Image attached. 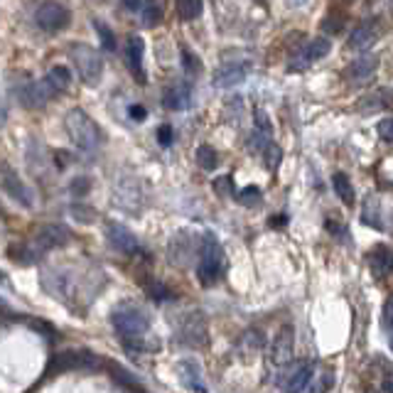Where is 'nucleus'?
<instances>
[{"instance_id":"1","label":"nucleus","mask_w":393,"mask_h":393,"mask_svg":"<svg viewBox=\"0 0 393 393\" xmlns=\"http://www.w3.org/2000/svg\"><path fill=\"white\" fill-rule=\"evenodd\" d=\"M111 322L128 349H141L143 334L148 332V317L141 308H136V305H121V308H116L111 313Z\"/></svg>"},{"instance_id":"2","label":"nucleus","mask_w":393,"mask_h":393,"mask_svg":"<svg viewBox=\"0 0 393 393\" xmlns=\"http://www.w3.org/2000/svg\"><path fill=\"white\" fill-rule=\"evenodd\" d=\"M66 133H69L71 143L79 148L81 152H94L96 148L101 145V131L94 123V118L89 113H84L81 108H71L66 113Z\"/></svg>"},{"instance_id":"3","label":"nucleus","mask_w":393,"mask_h":393,"mask_svg":"<svg viewBox=\"0 0 393 393\" xmlns=\"http://www.w3.org/2000/svg\"><path fill=\"white\" fill-rule=\"evenodd\" d=\"M69 59H71V64L76 66V71H79V76L86 81V84L94 86V84L101 81L103 62H101V57H99V52H96L94 47L76 42V45H71V50H69Z\"/></svg>"},{"instance_id":"4","label":"nucleus","mask_w":393,"mask_h":393,"mask_svg":"<svg viewBox=\"0 0 393 393\" xmlns=\"http://www.w3.org/2000/svg\"><path fill=\"white\" fill-rule=\"evenodd\" d=\"M224 268V253L219 248V243L212 236H207V241L199 248V268H196V278L204 285H214L222 278Z\"/></svg>"},{"instance_id":"5","label":"nucleus","mask_w":393,"mask_h":393,"mask_svg":"<svg viewBox=\"0 0 393 393\" xmlns=\"http://www.w3.org/2000/svg\"><path fill=\"white\" fill-rule=\"evenodd\" d=\"M35 20H37V25H40V30L59 32V30H66V27H69L71 13L64 3H59V0H47V3H42V6L37 8Z\"/></svg>"},{"instance_id":"6","label":"nucleus","mask_w":393,"mask_h":393,"mask_svg":"<svg viewBox=\"0 0 393 393\" xmlns=\"http://www.w3.org/2000/svg\"><path fill=\"white\" fill-rule=\"evenodd\" d=\"M113 202H116L121 209H126V212H131V214L141 212V207H143L141 182H138L136 177H121L118 185H116V190H113Z\"/></svg>"},{"instance_id":"7","label":"nucleus","mask_w":393,"mask_h":393,"mask_svg":"<svg viewBox=\"0 0 393 393\" xmlns=\"http://www.w3.org/2000/svg\"><path fill=\"white\" fill-rule=\"evenodd\" d=\"M292 354H295V332L292 327H283L280 332L273 337L271 344V359L276 366L285 369L292 362Z\"/></svg>"},{"instance_id":"8","label":"nucleus","mask_w":393,"mask_h":393,"mask_svg":"<svg viewBox=\"0 0 393 393\" xmlns=\"http://www.w3.org/2000/svg\"><path fill=\"white\" fill-rule=\"evenodd\" d=\"M180 342L187 347H202L207 342V324L199 313H190L180 324Z\"/></svg>"},{"instance_id":"9","label":"nucleus","mask_w":393,"mask_h":393,"mask_svg":"<svg viewBox=\"0 0 393 393\" xmlns=\"http://www.w3.org/2000/svg\"><path fill=\"white\" fill-rule=\"evenodd\" d=\"M57 91L52 89V84L47 79L42 81H30V84H25L20 91H17V96H20V101L25 103L27 108H42L45 103H50V99L55 96Z\"/></svg>"},{"instance_id":"10","label":"nucleus","mask_w":393,"mask_h":393,"mask_svg":"<svg viewBox=\"0 0 393 393\" xmlns=\"http://www.w3.org/2000/svg\"><path fill=\"white\" fill-rule=\"evenodd\" d=\"M106 238L111 241V246L116 248V251L128 253V256H133V253L141 251V243H138V238L133 236V234L128 231L123 224L108 222L106 224Z\"/></svg>"},{"instance_id":"11","label":"nucleus","mask_w":393,"mask_h":393,"mask_svg":"<svg viewBox=\"0 0 393 393\" xmlns=\"http://www.w3.org/2000/svg\"><path fill=\"white\" fill-rule=\"evenodd\" d=\"M66 241H69V231H66L64 227H59V224H50V227H42L40 231H37L35 243H32V246H35L42 256V253L52 251V248L64 246Z\"/></svg>"},{"instance_id":"12","label":"nucleus","mask_w":393,"mask_h":393,"mask_svg":"<svg viewBox=\"0 0 393 393\" xmlns=\"http://www.w3.org/2000/svg\"><path fill=\"white\" fill-rule=\"evenodd\" d=\"M96 359L86 352H62L50 362V373H62V371H74V369H86L94 366Z\"/></svg>"},{"instance_id":"13","label":"nucleus","mask_w":393,"mask_h":393,"mask_svg":"<svg viewBox=\"0 0 393 393\" xmlns=\"http://www.w3.org/2000/svg\"><path fill=\"white\" fill-rule=\"evenodd\" d=\"M162 103H165L170 111H182V108H187L192 103L190 84H185V81L170 84L165 91H162Z\"/></svg>"},{"instance_id":"14","label":"nucleus","mask_w":393,"mask_h":393,"mask_svg":"<svg viewBox=\"0 0 393 393\" xmlns=\"http://www.w3.org/2000/svg\"><path fill=\"white\" fill-rule=\"evenodd\" d=\"M378 22L376 20H366V22H362V25L357 27V30L349 35V47L352 50H359V52H364V50H369V47L373 45V42L378 40Z\"/></svg>"},{"instance_id":"15","label":"nucleus","mask_w":393,"mask_h":393,"mask_svg":"<svg viewBox=\"0 0 393 393\" xmlns=\"http://www.w3.org/2000/svg\"><path fill=\"white\" fill-rule=\"evenodd\" d=\"M246 79V64L241 62H234V64H222L214 71V86L219 89H229V86H236Z\"/></svg>"},{"instance_id":"16","label":"nucleus","mask_w":393,"mask_h":393,"mask_svg":"<svg viewBox=\"0 0 393 393\" xmlns=\"http://www.w3.org/2000/svg\"><path fill=\"white\" fill-rule=\"evenodd\" d=\"M313 362H300L298 366L292 369L290 376H287L285 386H283V393H300L308 388L310 378H313Z\"/></svg>"},{"instance_id":"17","label":"nucleus","mask_w":393,"mask_h":393,"mask_svg":"<svg viewBox=\"0 0 393 393\" xmlns=\"http://www.w3.org/2000/svg\"><path fill=\"white\" fill-rule=\"evenodd\" d=\"M196 251V243H194V236L192 234H177L175 241H172L170 246V256L175 263H180V266H187V263L192 261V256H194Z\"/></svg>"},{"instance_id":"18","label":"nucleus","mask_w":393,"mask_h":393,"mask_svg":"<svg viewBox=\"0 0 393 393\" xmlns=\"http://www.w3.org/2000/svg\"><path fill=\"white\" fill-rule=\"evenodd\" d=\"M3 187H6L8 194H10L15 202H20L22 207H32V196H30V192H27V187L22 185L20 177L13 170H8V167L3 170Z\"/></svg>"},{"instance_id":"19","label":"nucleus","mask_w":393,"mask_h":393,"mask_svg":"<svg viewBox=\"0 0 393 393\" xmlns=\"http://www.w3.org/2000/svg\"><path fill=\"white\" fill-rule=\"evenodd\" d=\"M376 64H378L376 57H359V59H354L352 64L344 69V76H347L349 81H366L373 76Z\"/></svg>"},{"instance_id":"20","label":"nucleus","mask_w":393,"mask_h":393,"mask_svg":"<svg viewBox=\"0 0 393 393\" xmlns=\"http://www.w3.org/2000/svg\"><path fill=\"white\" fill-rule=\"evenodd\" d=\"M329 50H332L329 40H324V37H317V40H313V42H308V45H305L303 55H300L298 59H292V64L298 66V62H303V66H308L310 62L324 59V57L329 55Z\"/></svg>"},{"instance_id":"21","label":"nucleus","mask_w":393,"mask_h":393,"mask_svg":"<svg viewBox=\"0 0 393 393\" xmlns=\"http://www.w3.org/2000/svg\"><path fill=\"white\" fill-rule=\"evenodd\" d=\"M126 59L128 66H131L133 76L138 81H145V71H143V40L141 37H131L126 47Z\"/></svg>"},{"instance_id":"22","label":"nucleus","mask_w":393,"mask_h":393,"mask_svg":"<svg viewBox=\"0 0 393 393\" xmlns=\"http://www.w3.org/2000/svg\"><path fill=\"white\" fill-rule=\"evenodd\" d=\"M369 261H371V268L376 276L383 278L393 273V251L388 246H376L369 256Z\"/></svg>"},{"instance_id":"23","label":"nucleus","mask_w":393,"mask_h":393,"mask_svg":"<svg viewBox=\"0 0 393 393\" xmlns=\"http://www.w3.org/2000/svg\"><path fill=\"white\" fill-rule=\"evenodd\" d=\"M393 103V89H378L373 94L364 96L359 101V108L362 111H378V108H388Z\"/></svg>"},{"instance_id":"24","label":"nucleus","mask_w":393,"mask_h":393,"mask_svg":"<svg viewBox=\"0 0 393 393\" xmlns=\"http://www.w3.org/2000/svg\"><path fill=\"white\" fill-rule=\"evenodd\" d=\"M332 185H334V192H337L339 199H342L347 207H352L354 204V187H352V182H349V177L344 175V172H337V175L332 177Z\"/></svg>"},{"instance_id":"25","label":"nucleus","mask_w":393,"mask_h":393,"mask_svg":"<svg viewBox=\"0 0 393 393\" xmlns=\"http://www.w3.org/2000/svg\"><path fill=\"white\" fill-rule=\"evenodd\" d=\"M45 79L50 81L52 89H55L57 94L66 91V89H69V84H71V74H69V69H66V66H52L50 74H47Z\"/></svg>"},{"instance_id":"26","label":"nucleus","mask_w":393,"mask_h":393,"mask_svg":"<svg viewBox=\"0 0 393 393\" xmlns=\"http://www.w3.org/2000/svg\"><path fill=\"white\" fill-rule=\"evenodd\" d=\"M175 6H177V15L187 22L196 20V17L202 15V0H175Z\"/></svg>"},{"instance_id":"27","label":"nucleus","mask_w":393,"mask_h":393,"mask_svg":"<svg viewBox=\"0 0 393 393\" xmlns=\"http://www.w3.org/2000/svg\"><path fill=\"white\" fill-rule=\"evenodd\" d=\"M362 219L369 224V227L381 229V209H378V202H376V199H373V196H369L366 202H364Z\"/></svg>"},{"instance_id":"28","label":"nucleus","mask_w":393,"mask_h":393,"mask_svg":"<svg viewBox=\"0 0 393 393\" xmlns=\"http://www.w3.org/2000/svg\"><path fill=\"white\" fill-rule=\"evenodd\" d=\"M141 17L145 27H155L162 20V8L157 6L155 0H145V6L141 8Z\"/></svg>"},{"instance_id":"29","label":"nucleus","mask_w":393,"mask_h":393,"mask_svg":"<svg viewBox=\"0 0 393 393\" xmlns=\"http://www.w3.org/2000/svg\"><path fill=\"white\" fill-rule=\"evenodd\" d=\"M196 162L202 165V170H217L219 165V155L212 145H202L196 150Z\"/></svg>"},{"instance_id":"30","label":"nucleus","mask_w":393,"mask_h":393,"mask_svg":"<svg viewBox=\"0 0 393 393\" xmlns=\"http://www.w3.org/2000/svg\"><path fill=\"white\" fill-rule=\"evenodd\" d=\"M334 383V376L332 371H322L315 381L308 383V393H329V388H332Z\"/></svg>"},{"instance_id":"31","label":"nucleus","mask_w":393,"mask_h":393,"mask_svg":"<svg viewBox=\"0 0 393 393\" xmlns=\"http://www.w3.org/2000/svg\"><path fill=\"white\" fill-rule=\"evenodd\" d=\"M94 27H96V35H99V40H101L103 50H108V52L116 50V35L108 30L106 22H94Z\"/></svg>"},{"instance_id":"32","label":"nucleus","mask_w":393,"mask_h":393,"mask_svg":"<svg viewBox=\"0 0 393 393\" xmlns=\"http://www.w3.org/2000/svg\"><path fill=\"white\" fill-rule=\"evenodd\" d=\"M182 371H185V376L190 378L192 388H202V378H199V371H196V364L194 362H185V364H182Z\"/></svg>"},{"instance_id":"33","label":"nucleus","mask_w":393,"mask_h":393,"mask_svg":"<svg viewBox=\"0 0 393 393\" xmlns=\"http://www.w3.org/2000/svg\"><path fill=\"white\" fill-rule=\"evenodd\" d=\"M238 199H241V204H246V207H253V204L261 202V190H258V187H246V190L238 194Z\"/></svg>"},{"instance_id":"34","label":"nucleus","mask_w":393,"mask_h":393,"mask_svg":"<svg viewBox=\"0 0 393 393\" xmlns=\"http://www.w3.org/2000/svg\"><path fill=\"white\" fill-rule=\"evenodd\" d=\"M376 133H378V138H381V141L393 143V118H383V121H378Z\"/></svg>"},{"instance_id":"35","label":"nucleus","mask_w":393,"mask_h":393,"mask_svg":"<svg viewBox=\"0 0 393 393\" xmlns=\"http://www.w3.org/2000/svg\"><path fill=\"white\" fill-rule=\"evenodd\" d=\"M383 324H386L388 334L393 332V295L383 303Z\"/></svg>"},{"instance_id":"36","label":"nucleus","mask_w":393,"mask_h":393,"mask_svg":"<svg viewBox=\"0 0 393 393\" xmlns=\"http://www.w3.org/2000/svg\"><path fill=\"white\" fill-rule=\"evenodd\" d=\"M89 187H91V182L86 180V177H76V180L71 182V192H74L76 196H84L86 192H89Z\"/></svg>"},{"instance_id":"37","label":"nucleus","mask_w":393,"mask_h":393,"mask_svg":"<svg viewBox=\"0 0 393 393\" xmlns=\"http://www.w3.org/2000/svg\"><path fill=\"white\" fill-rule=\"evenodd\" d=\"M256 128H258V133L271 136V123H268V116L263 111H256Z\"/></svg>"},{"instance_id":"38","label":"nucleus","mask_w":393,"mask_h":393,"mask_svg":"<svg viewBox=\"0 0 393 393\" xmlns=\"http://www.w3.org/2000/svg\"><path fill=\"white\" fill-rule=\"evenodd\" d=\"M157 141H160V145H172V128L162 126L160 131H157Z\"/></svg>"},{"instance_id":"39","label":"nucleus","mask_w":393,"mask_h":393,"mask_svg":"<svg viewBox=\"0 0 393 393\" xmlns=\"http://www.w3.org/2000/svg\"><path fill=\"white\" fill-rule=\"evenodd\" d=\"M229 187H231V177H222V180L214 182V190H217V194H229Z\"/></svg>"},{"instance_id":"40","label":"nucleus","mask_w":393,"mask_h":393,"mask_svg":"<svg viewBox=\"0 0 393 393\" xmlns=\"http://www.w3.org/2000/svg\"><path fill=\"white\" fill-rule=\"evenodd\" d=\"M383 391L386 393H393V366L388 364L386 366V373H383Z\"/></svg>"},{"instance_id":"41","label":"nucleus","mask_w":393,"mask_h":393,"mask_svg":"<svg viewBox=\"0 0 393 393\" xmlns=\"http://www.w3.org/2000/svg\"><path fill=\"white\" fill-rule=\"evenodd\" d=\"M74 217H76V219H81V222H86V224H89L91 219H94V214H91V212H86V207H74Z\"/></svg>"},{"instance_id":"42","label":"nucleus","mask_w":393,"mask_h":393,"mask_svg":"<svg viewBox=\"0 0 393 393\" xmlns=\"http://www.w3.org/2000/svg\"><path fill=\"white\" fill-rule=\"evenodd\" d=\"M123 6H126L128 10H141V8L145 6V0H123Z\"/></svg>"},{"instance_id":"43","label":"nucleus","mask_w":393,"mask_h":393,"mask_svg":"<svg viewBox=\"0 0 393 393\" xmlns=\"http://www.w3.org/2000/svg\"><path fill=\"white\" fill-rule=\"evenodd\" d=\"M131 116L136 118V121H143V118H145V108H143V106H131Z\"/></svg>"},{"instance_id":"44","label":"nucleus","mask_w":393,"mask_h":393,"mask_svg":"<svg viewBox=\"0 0 393 393\" xmlns=\"http://www.w3.org/2000/svg\"><path fill=\"white\" fill-rule=\"evenodd\" d=\"M185 59H187V69H190V71H194V64H196V62H194V57H192L190 52H185Z\"/></svg>"},{"instance_id":"45","label":"nucleus","mask_w":393,"mask_h":393,"mask_svg":"<svg viewBox=\"0 0 393 393\" xmlns=\"http://www.w3.org/2000/svg\"><path fill=\"white\" fill-rule=\"evenodd\" d=\"M287 6H290V8H303V6H308V0H287Z\"/></svg>"},{"instance_id":"46","label":"nucleus","mask_w":393,"mask_h":393,"mask_svg":"<svg viewBox=\"0 0 393 393\" xmlns=\"http://www.w3.org/2000/svg\"><path fill=\"white\" fill-rule=\"evenodd\" d=\"M0 283H3V285H10V283H8V278L3 276V273H0Z\"/></svg>"},{"instance_id":"47","label":"nucleus","mask_w":393,"mask_h":393,"mask_svg":"<svg viewBox=\"0 0 393 393\" xmlns=\"http://www.w3.org/2000/svg\"><path fill=\"white\" fill-rule=\"evenodd\" d=\"M364 393H376V391H371V388H369V391H364Z\"/></svg>"}]
</instances>
